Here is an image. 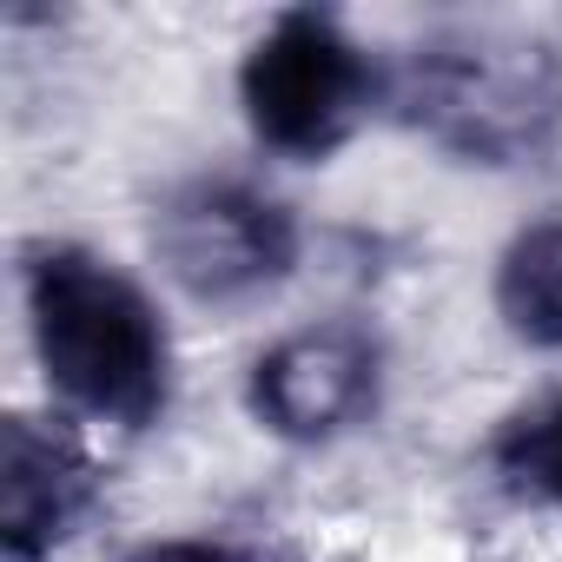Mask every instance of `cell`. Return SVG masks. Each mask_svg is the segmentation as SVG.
<instances>
[{
    "label": "cell",
    "instance_id": "cell-4",
    "mask_svg": "<svg viewBox=\"0 0 562 562\" xmlns=\"http://www.w3.org/2000/svg\"><path fill=\"white\" fill-rule=\"evenodd\" d=\"M305 212L265 172L199 166L179 172L146 212V258L159 292L212 318L278 305L305 271Z\"/></svg>",
    "mask_w": 562,
    "mask_h": 562
},
{
    "label": "cell",
    "instance_id": "cell-8",
    "mask_svg": "<svg viewBox=\"0 0 562 562\" xmlns=\"http://www.w3.org/2000/svg\"><path fill=\"white\" fill-rule=\"evenodd\" d=\"M490 470L522 509L562 522V391H542L536 404L503 417V430L490 437Z\"/></svg>",
    "mask_w": 562,
    "mask_h": 562
},
{
    "label": "cell",
    "instance_id": "cell-6",
    "mask_svg": "<svg viewBox=\"0 0 562 562\" xmlns=\"http://www.w3.org/2000/svg\"><path fill=\"white\" fill-rule=\"evenodd\" d=\"M106 443L60 411L0 424V562H67L106 516Z\"/></svg>",
    "mask_w": 562,
    "mask_h": 562
},
{
    "label": "cell",
    "instance_id": "cell-1",
    "mask_svg": "<svg viewBox=\"0 0 562 562\" xmlns=\"http://www.w3.org/2000/svg\"><path fill=\"white\" fill-rule=\"evenodd\" d=\"M14 299L47 411L100 443H139L172 424L179 331L159 278L87 238L41 232L14 251Z\"/></svg>",
    "mask_w": 562,
    "mask_h": 562
},
{
    "label": "cell",
    "instance_id": "cell-3",
    "mask_svg": "<svg viewBox=\"0 0 562 562\" xmlns=\"http://www.w3.org/2000/svg\"><path fill=\"white\" fill-rule=\"evenodd\" d=\"M238 126L271 166H331L391 113V54L331 8H278L232 67Z\"/></svg>",
    "mask_w": 562,
    "mask_h": 562
},
{
    "label": "cell",
    "instance_id": "cell-5",
    "mask_svg": "<svg viewBox=\"0 0 562 562\" xmlns=\"http://www.w3.org/2000/svg\"><path fill=\"white\" fill-rule=\"evenodd\" d=\"M397 391V351L371 312H318L271 331L238 378L245 424L299 457L371 437Z\"/></svg>",
    "mask_w": 562,
    "mask_h": 562
},
{
    "label": "cell",
    "instance_id": "cell-9",
    "mask_svg": "<svg viewBox=\"0 0 562 562\" xmlns=\"http://www.w3.org/2000/svg\"><path fill=\"white\" fill-rule=\"evenodd\" d=\"M113 562H265V555L225 529H159V536L126 542Z\"/></svg>",
    "mask_w": 562,
    "mask_h": 562
},
{
    "label": "cell",
    "instance_id": "cell-2",
    "mask_svg": "<svg viewBox=\"0 0 562 562\" xmlns=\"http://www.w3.org/2000/svg\"><path fill=\"white\" fill-rule=\"evenodd\" d=\"M463 172H529L562 153V41L529 27H437L391 54V113Z\"/></svg>",
    "mask_w": 562,
    "mask_h": 562
},
{
    "label": "cell",
    "instance_id": "cell-7",
    "mask_svg": "<svg viewBox=\"0 0 562 562\" xmlns=\"http://www.w3.org/2000/svg\"><path fill=\"white\" fill-rule=\"evenodd\" d=\"M490 318L516 351L562 358V205H542L496 245Z\"/></svg>",
    "mask_w": 562,
    "mask_h": 562
}]
</instances>
